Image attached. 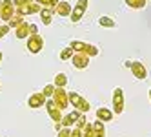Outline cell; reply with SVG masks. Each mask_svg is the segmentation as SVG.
Listing matches in <instances>:
<instances>
[{
	"instance_id": "obj_29",
	"label": "cell",
	"mask_w": 151,
	"mask_h": 137,
	"mask_svg": "<svg viewBox=\"0 0 151 137\" xmlns=\"http://www.w3.org/2000/svg\"><path fill=\"white\" fill-rule=\"evenodd\" d=\"M86 124H88V121H86L84 113H82V115H80V119L77 121V124H75V126H77V128H80V130H84V128H86Z\"/></svg>"
},
{
	"instance_id": "obj_20",
	"label": "cell",
	"mask_w": 151,
	"mask_h": 137,
	"mask_svg": "<svg viewBox=\"0 0 151 137\" xmlns=\"http://www.w3.org/2000/svg\"><path fill=\"white\" fill-rule=\"evenodd\" d=\"M99 24H100L102 28H107V29H113V28L116 26V22H115V20H113L111 17H106V15L99 18Z\"/></svg>"
},
{
	"instance_id": "obj_24",
	"label": "cell",
	"mask_w": 151,
	"mask_h": 137,
	"mask_svg": "<svg viewBox=\"0 0 151 137\" xmlns=\"http://www.w3.org/2000/svg\"><path fill=\"white\" fill-rule=\"evenodd\" d=\"M37 4H40L42 7H49V9H55L57 4L60 2V0H35Z\"/></svg>"
},
{
	"instance_id": "obj_13",
	"label": "cell",
	"mask_w": 151,
	"mask_h": 137,
	"mask_svg": "<svg viewBox=\"0 0 151 137\" xmlns=\"http://www.w3.org/2000/svg\"><path fill=\"white\" fill-rule=\"evenodd\" d=\"M80 112L78 110H75V112H71V113H68V115H64L62 117V121H60V124L62 126H68V128H71V126H75L77 124V121L80 119Z\"/></svg>"
},
{
	"instance_id": "obj_34",
	"label": "cell",
	"mask_w": 151,
	"mask_h": 137,
	"mask_svg": "<svg viewBox=\"0 0 151 137\" xmlns=\"http://www.w3.org/2000/svg\"><path fill=\"white\" fill-rule=\"evenodd\" d=\"M0 4H2V0H0Z\"/></svg>"
},
{
	"instance_id": "obj_21",
	"label": "cell",
	"mask_w": 151,
	"mask_h": 137,
	"mask_svg": "<svg viewBox=\"0 0 151 137\" xmlns=\"http://www.w3.org/2000/svg\"><path fill=\"white\" fill-rule=\"evenodd\" d=\"M73 55H75V49L71 48V46H68V48H64L62 51H60V60H71L73 59Z\"/></svg>"
},
{
	"instance_id": "obj_7",
	"label": "cell",
	"mask_w": 151,
	"mask_h": 137,
	"mask_svg": "<svg viewBox=\"0 0 151 137\" xmlns=\"http://www.w3.org/2000/svg\"><path fill=\"white\" fill-rule=\"evenodd\" d=\"M88 6H89V0H78L77 4H75V7H73V11H71V22H80L82 20V17H84V13H86V9H88Z\"/></svg>"
},
{
	"instance_id": "obj_11",
	"label": "cell",
	"mask_w": 151,
	"mask_h": 137,
	"mask_svg": "<svg viewBox=\"0 0 151 137\" xmlns=\"http://www.w3.org/2000/svg\"><path fill=\"white\" fill-rule=\"evenodd\" d=\"M129 70H131L133 77H135L137 80H144V79L147 77V70H146V66L142 64V62H138V60H131V66H129Z\"/></svg>"
},
{
	"instance_id": "obj_18",
	"label": "cell",
	"mask_w": 151,
	"mask_h": 137,
	"mask_svg": "<svg viewBox=\"0 0 151 137\" xmlns=\"http://www.w3.org/2000/svg\"><path fill=\"white\" fill-rule=\"evenodd\" d=\"M93 130H95V137H106V126L100 119H96L93 123Z\"/></svg>"
},
{
	"instance_id": "obj_27",
	"label": "cell",
	"mask_w": 151,
	"mask_h": 137,
	"mask_svg": "<svg viewBox=\"0 0 151 137\" xmlns=\"http://www.w3.org/2000/svg\"><path fill=\"white\" fill-rule=\"evenodd\" d=\"M69 135H71V128H68V126H62L57 133V137H69Z\"/></svg>"
},
{
	"instance_id": "obj_12",
	"label": "cell",
	"mask_w": 151,
	"mask_h": 137,
	"mask_svg": "<svg viewBox=\"0 0 151 137\" xmlns=\"http://www.w3.org/2000/svg\"><path fill=\"white\" fill-rule=\"evenodd\" d=\"M46 101H47V97L42 91L40 93H33V95H29V99H27V106L33 108V110H37V108L46 106Z\"/></svg>"
},
{
	"instance_id": "obj_30",
	"label": "cell",
	"mask_w": 151,
	"mask_h": 137,
	"mask_svg": "<svg viewBox=\"0 0 151 137\" xmlns=\"http://www.w3.org/2000/svg\"><path fill=\"white\" fill-rule=\"evenodd\" d=\"M82 132H84V130L77 128V126H73V130H71V135H69V137H82Z\"/></svg>"
},
{
	"instance_id": "obj_22",
	"label": "cell",
	"mask_w": 151,
	"mask_h": 137,
	"mask_svg": "<svg viewBox=\"0 0 151 137\" xmlns=\"http://www.w3.org/2000/svg\"><path fill=\"white\" fill-rule=\"evenodd\" d=\"M126 6H129L131 9H142L146 7V0H124Z\"/></svg>"
},
{
	"instance_id": "obj_9",
	"label": "cell",
	"mask_w": 151,
	"mask_h": 137,
	"mask_svg": "<svg viewBox=\"0 0 151 137\" xmlns=\"http://www.w3.org/2000/svg\"><path fill=\"white\" fill-rule=\"evenodd\" d=\"M46 110H47V115L51 117V121L53 123H60L62 121V110L57 106L55 102H53V99H49V101H46Z\"/></svg>"
},
{
	"instance_id": "obj_26",
	"label": "cell",
	"mask_w": 151,
	"mask_h": 137,
	"mask_svg": "<svg viewBox=\"0 0 151 137\" xmlns=\"http://www.w3.org/2000/svg\"><path fill=\"white\" fill-rule=\"evenodd\" d=\"M82 137H95V130H93V124L91 123L86 124V128L82 132Z\"/></svg>"
},
{
	"instance_id": "obj_32",
	"label": "cell",
	"mask_w": 151,
	"mask_h": 137,
	"mask_svg": "<svg viewBox=\"0 0 151 137\" xmlns=\"http://www.w3.org/2000/svg\"><path fill=\"white\" fill-rule=\"evenodd\" d=\"M2 59H4V53H2V51H0V62H2Z\"/></svg>"
},
{
	"instance_id": "obj_28",
	"label": "cell",
	"mask_w": 151,
	"mask_h": 137,
	"mask_svg": "<svg viewBox=\"0 0 151 137\" xmlns=\"http://www.w3.org/2000/svg\"><path fill=\"white\" fill-rule=\"evenodd\" d=\"M9 29H11V28H9V24H7V22L0 26V38H4V37L9 33Z\"/></svg>"
},
{
	"instance_id": "obj_25",
	"label": "cell",
	"mask_w": 151,
	"mask_h": 137,
	"mask_svg": "<svg viewBox=\"0 0 151 137\" xmlns=\"http://www.w3.org/2000/svg\"><path fill=\"white\" fill-rule=\"evenodd\" d=\"M55 90H57V86L55 84H47V86H44V90H42V93L47 97V99H51L53 97V93H55Z\"/></svg>"
},
{
	"instance_id": "obj_5",
	"label": "cell",
	"mask_w": 151,
	"mask_h": 137,
	"mask_svg": "<svg viewBox=\"0 0 151 137\" xmlns=\"http://www.w3.org/2000/svg\"><path fill=\"white\" fill-rule=\"evenodd\" d=\"M44 49V38H42V35H29L27 37V51L29 53H33V55H37V53H40V51Z\"/></svg>"
},
{
	"instance_id": "obj_15",
	"label": "cell",
	"mask_w": 151,
	"mask_h": 137,
	"mask_svg": "<svg viewBox=\"0 0 151 137\" xmlns=\"http://www.w3.org/2000/svg\"><path fill=\"white\" fill-rule=\"evenodd\" d=\"M95 115H96V119H100L102 123H109L111 119H113V112L109 110V108H96L95 110Z\"/></svg>"
},
{
	"instance_id": "obj_2",
	"label": "cell",
	"mask_w": 151,
	"mask_h": 137,
	"mask_svg": "<svg viewBox=\"0 0 151 137\" xmlns=\"http://www.w3.org/2000/svg\"><path fill=\"white\" fill-rule=\"evenodd\" d=\"M69 104L75 110H78L80 113H88L91 110V104L86 101L80 93H77V91H69Z\"/></svg>"
},
{
	"instance_id": "obj_14",
	"label": "cell",
	"mask_w": 151,
	"mask_h": 137,
	"mask_svg": "<svg viewBox=\"0 0 151 137\" xmlns=\"http://www.w3.org/2000/svg\"><path fill=\"white\" fill-rule=\"evenodd\" d=\"M58 17H69L71 15V11H73V7H71V4L69 2H66V0H62V2H58L57 4V7L53 9Z\"/></svg>"
},
{
	"instance_id": "obj_6",
	"label": "cell",
	"mask_w": 151,
	"mask_h": 137,
	"mask_svg": "<svg viewBox=\"0 0 151 137\" xmlns=\"http://www.w3.org/2000/svg\"><path fill=\"white\" fill-rule=\"evenodd\" d=\"M15 13H17V6L13 4V0H2V4H0V18L9 22Z\"/></svg>"
},
{
	"instance_id": "obj_10",
	"label": "cell",
	"mask_w": 151,
	"mask_h": 137,
	"mask_svg": "<svg viewBox=\"0 0 151 137\" xmlns=\"http://www.w3.org/2000/svg\"><path fill=\"white\" fill-rule=\"evenodd\" d=\"M89 55H86V53H80V51H75V55L71 59V64L77 68V70H86L89 66Z\"/></svg>"
},
{
	"instance_id": "obj_31",
	"label": "cell",
	"mask_w": 151,
	"mask_h": 137,
	"mask_svg": "<svg viewBox=\"0 0 151 137\" xmlns=\"http://www.w3.org/2000/svg\"><path fill=\"white\" fill-rule=\"evenodd\" d=\"M29 33L31 35H37L38 33V26L37 24H29Z\"/></svg>"
},
{
	"instance_id": "obj_33",
	"label": "cell",
	"mask_w": 151,
	"mask_h": 137,
	"mask_svg": "<svg viewBox=\"0 0 151 137\" xmlns=\"http://www.w3.org/2000/svg\"><path fill=\"white\" fill-rule=\"evenodd\" d=\"M147 95H149V101H151V88H149V91H147Z\"/></svg>"
},
{
	"instance_id": "obj_17",
	"label": "cell",
	"mask_w": 151,
	"mask_h": 137,
	"mask_svg": "<svg viewBox=\"0 0 151 137\" xmlns=\"http://www.w3.org/2000/svg\"><path fill=\"white\" fill-rule=\"evenodd\" d=\"M38 15H40V20H42V24H44V26H49V24L53 22V9L42 7Z\"/></svg>"
},
{
	"instance_id": "obj_1",
	"label": "cell",
	"mask_w": 151,
	"mask_h": 137,
	"mask_svg": "<svg viewBox=\"0 0 151 137\" xmlns=\"http://www.w3.org/2000/svg\"><path fill=\"white\" fill-rule=\"evenodd\" d=\"M69 46H71L75 51H80V53H86V55H89V57H96V55L100 53L99 46L89 44V42H82V40H71Z\"/></svg>"
},
{
	"instance_id": "obj_19",
	"label": "cell",
	"mask_w": 151,
	"mask_h": 137,
	"mask_svg": "<svg viewBox=\"0 0 151 137\" xmlns=\"http://www.w3.org/2000/svg\"><path fill=\"white\" fill-rule=\"evenodd\" d=\"M53 84H55L57 88H66L68 86V75L66 73H57L55 80H53Z\"/></svg>"
},
{
	"instance_id": "obj_3",
	"label": "cell",
	"mask_w": 151,
	"mask_h": 137,
	"mask_svg": "<svg viewBox=\"0 0 151 137\" xmlns=\"http://www.w3.org/2000/svg\"><path fill=\"white\" fill-rule=\"evenodd\" d=\"M124 108H126L124 90L122 88H115V91H113V113L115 115H122Z\"/></svg>"
},
{
	"instance_id": "obj_23",
	"label": "cell",
	"mask_w": 151,
	"mask_h": 137,
	"mask_svg": "<svg viewBox=\"0 0 151 137\" xmlns=\"http://www.w3.org/2000/svg\"><path fill=\"white\" fill-rule=\"evenodd\" d=\"M22 22H24V17H22V15H18V13H15L7 24H9V28H18V26L22 24Z\"/></svg>"
},
{
	"instance_id": "obj_4",
	"label": "cell",
	"mask_w": 151,
	"mask_h": 137,
	"mask_svg": "<svg viewBox=\"0 0 151 137\" xmlns=\"http://www.w3.org/2000/svg\"><path fill=\"white\" fill-rule=\"evenodd\" d=\"M51 99H53V102H55L60 110L69 106V91H66V88H57Z\"/></svg>"
},
{
	"instance_id": "obj_16",
	"label": "cell",
	"mask_w": 151,
	"mask_h": 137,
	"mask_svg": "<svg viewBox=\"0 0 151 137\" xmlns=\"http://www.w3.org/2000/svg\"><path fill=\"white\" fill-rule=\"evenodd\" d=\"M31 33H29V24L27 22H22L18 28H15V37L18 40H22V38H27Z\"/></svg>"
},
{
	"instance_id": "obj_8",
	"label": "cell",
	"mask_w": 151,
	"mask_h": 137,
	"mask_svg": "<svg viewBox=\"0 0 151 137\" xmlns=\"http://www.w3.org/2000/svg\"><path fill=\"white\" fill-rule=\"evenodd\" d=\"M42 6L37 4V2H27V4H22V6H17V13L22 15V17H27V15H35V13H40Z\"/></svg>"
}]
</instances>
